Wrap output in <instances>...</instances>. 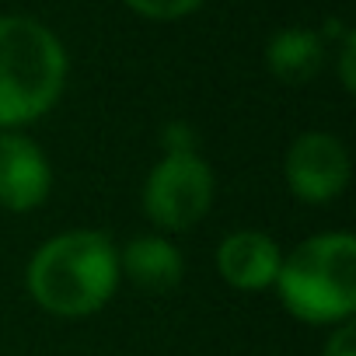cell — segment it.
Instances as JSON below:
<instances>
[{"label":"cell","mask_w":356,"mask_h":356,"mask_svg":"<svg viewBox=\"0 0 356 356\" xmlns=\"http://www.w3.org/2000/svg\"><path fill=\"white\" fill-rule=\"evenodd\" d=\"M119 286V252L102 231L49 238L29 262V290L60 318H84L108 304Z\"/></svg>","instance_id":"cell-1"},{"label":"cell","mask_w":356,"mask_h":356,"mask_svg":"<svg viewBox=\"0 0 356 356\" xmlns=\"http://www.w3.org/2000/svg\"><path fill=\"white\" fill-rule=\"evenodd\" d=\"M67 84V49L35 18L0 15V129L46 115Z\"/></svg>","instance_id":"cell-2"},{"label":"cell","mask_w":356,"mask_h":356,"mask_svg":"<svg viewBox=\"0 0 356 356\" xmlns=\"http://www.w3.org/2000/svg\"><path fill=\"white\" fill-rule=\"evenodd\" d=\"M273 286L283 307L307 325L349 321L356 311V238L346 231L307 238L280 262Z\"/></svg>","instance_id":"cell-3"},{"label":"cell","mask_w":356,"mask_h":356,"mask_svg":"<svg viewBox=\"0 0 356 356\" xmlns=\"http://www.w3.org/2000/svg\"><path fill=\"white\" fill-rule=\"evenodd\" d=\"M213 203V171L200 150L164 154L143 186V210L164 231L196 227Z\"/></svg>","instance_id":"cell-4"},{"label":"cell","mask_w":356,"mask_h":356,"mask_svg":"<svg viewBox=\"0 0 356 356\" xmlns=\"http://www.w3.org/2000/svg\"><path fill=\"white\" fill-rule=\"evenodd\" d=\"M283 171H286V186L297 200L321 207V203L339 200L349 186V150L342 147L339 136L311 129L290 143Z\"/></svg>","instance_id":"cell-5"},{"label":"cell","mask_w":356,"mask_h":356,"mask_svg":"<svg viewBox=\"0 0 356 356\" xmlns=\"http://www.w3.org/2000/svg\"><path fill=\"white\" fill-rule=\"evenodd\" d=\"M53 171L39 143L15 129H0V207L29 213L46 203Z\"/></svg>","instance_id":"cell-6"},{"label":"cell","mask_w":356,"mask_h":356,"mask_svg":"<svg viewBox=\"0 0 356 356\" xmlns=\"http://www.w3.org/2000/svg\"><path fill=\"white\" fill-rule=\"evenodd\" d=\"M280 245L262 231H234L217 248V269L234 290H266L280 273Z\"/></svg>","instance_id":"cell-7"},{"label":"cell","mask_w":356,"mask_h":356,"mask_svg":"<svg viewBox=\"0 0 356 356\" xmlns=\"http://www.w3.org/2000/svg\"><path fill=\"white\" fill-rule=\"evenodd\" d=\"M119 276H129L147 293H164L182 283V255L164 238H133L119 255Z\"/></svg>","instance_id":"cell-8"},{"label":"cell","mask_w":356,"mask_h":356,"mask_svg":"<svg viewBox=\"0 0 356 356\" xmlns=\"http://www.w3.org/2000/svg\"><path fill=\"white\" fill-rule=\"evenodd\" d=\"M325 63V39L314 29H280L266 46V67L283 84H307Z\"/></svg>","instance_id":"cell-9"},{"label":"cell","mask_w":356,"mask_h":356,"mask_svg":"<svg viewBox=\"0 0 356 356\" xmlns=\"http://www.w3.org/2000/svg\"><path fill=\"white\" fill-rule=\"evenodd\" d=\"M126 4L143 15V18H154V22H175V18H186L193 11H200L207 0H126Z\"/></svg>","instance_id":"cell-10"},{"label":"cell","mask_w":356,"mask_h":356,"mask_svg":"<svg viewBox=\"0 0 356 356\" xmlns=\"http://www.w3.org/2000/svg\"><path fill=\"white\" fill-rule=\"evenodd\" d=\"M161 143H164V154H175V150H200V147H196V133H193L189 122H171V126H164Z\"/></svg>","instance_id":"cell-11"},{"label":"cell","mask_w":356,"mask_h":356,"mask_svg":"<svg viewBox=\"0 0 356 356\" xmlns=\"http://www.w3.org/2000/svg\"><path fill=\"white\" fill-rule=\"evenodd\" d=\"M325 356H356V325L342 321L325 342Z\"/></svg>","instance_id":"cell-12"},{"label":"cell","mask_w":356,"mask_h":356,"mask_svg":"<svg viewBox=\"0 0 356 356\" xmlns=\"http://www.w3.org/2000/svg\"><path fill=\"white\" fill-rule=\"evenodd\" d=\"M353 49H356V35L342 32V53H339V74H342V88L353 91L356 88V74H353Z\"/></svg>","instance_id":"cell-13"}]
</instances>
